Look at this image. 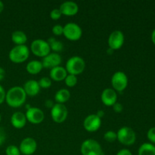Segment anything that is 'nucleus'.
<instances>
[{"label": "nucleus", "mask_w": 155, "mask_h": 155, "mask_svg": "<svg viewBox=\"0 0 155 155\" xmlns=\"http://www.w3.org/2000/svg\"><path fill=\"white\" fill-rule=\"evenodd\" d=\"M37 148L36 140L31 137H27L21 141L19 149L21 154L24 155H32L34 154Z\"/></svg>", "instance_id": "obj_13"}, {"label": "nucleus", "mask_w": 155, "mask_h": 155, "mask_svg": "<svg viewBox=\"0 0 155 155\" xmlns=\"http://www.w3.org/2000/svg\"><path fill=\"white\" fill-rule=\"evenodd\" d=\"M82 155H103L101 145L96 140L88 139L82 143L80 147Z\"/></svg>", "instance_id": "obj_4"}, {"label": "nucleus", "mask_w": 155, "mask_h": 155, "mask_svg": "<svg viewBox=\"0 0 155 155\" xmlns=\"http://www.w3.org/2000/svg\"><path fill=\"white\" fill-rule=\"evenodd\" d=\"M65 84L68 87H74L77 83V76L72 75V74H68L64 80Z\"/></svg>", "instance_id": "obj_25"}, {"label": "nucleus", "mask_w": 155, "mask_h": 155, "mask_svg": "<svg viewBox=\"0 0 155 155\" xmlns=\"http://www.w3.org/2000/svg\"><path fill=\"white\" fill-rule=\"evenodd\" d=\"M86 68V63L84 59L80 56H73L70 58L66 63V69L68 74L72 75H80L84 71Z\"/></svg>", "instance_id": "obj_3"}, {"label": "nucleus", "mask_w": 155, "mask_h": 155, "mask_svg": "<svg viewBox=\"0 0 155 155\" xmlns=\"http://www.w3.org/2000/svg\"><path fill=\"white\" fill-rule=\"evenodd\" d=\"M4 8H5L4 3H3L2 1H0V14L3 12V10H4Z\"/></svg>", "instance_id": "obj_40"}, {"label": "nucleus", "mask_w": 155, "mask_h": 155, "mask_svg": "<svg viewBox=\"0 0 155 155\" xmlns=\"http://www.w3.org/2000/svg\"><path fill=\"white\" fill-rule=\"evenodd\" d=\"M5 90L4 88L0 85V104H2L5 101Z\"/></svg>", "instance_id": "obj_34"}, {"label": "nucleus", "mask_w": 155, "mask_h": 155, "mask_svg": "<svg viewBox=\"0 0 155 155\" xmlns=\"http://www.w3.org/2000/svg\"><path fill=\"white\" fill-rule=\"evenodd\" d=\"M71 98V92L67 89H61L55 93L54 100L58 104H64Z\"/></svg>", "instance_id": "obj_22"}, {"label": "nucleus", "mask_w": 155, "mask_h": 155, "mask_svg": "<svg viewBox=\"0 0 155 155\" xmlns=\"http://www.w3.org/2000/svg\"><path fill=\"white\" fill-rule=\"evenodd\" d=\"M26 118L32 124H39L44 120L45 114L40 108L36 107H30L26 111Z\"/></svg>", "instance_id": "obj_10"}, {"label": "nucleus", "mask_w": 155, "mask_h": 155, "mask_svg": "<svg viewBox=\"0 0 155 155\" xmlns=\"http://www.w3.org/2000/svg\"><path fill=\"white\" fill-rule=\"evenodd\" d=\"M30 50L33 54L39 58L45 57L51 51L50 47L47 41L43 39H35L30 45Z\"/></svg>", "instance_id": "obj_6"}, {"label": "nucleus", "mask_w": 155, "mask_h": 155, "mask_svg": "<svg viewBox=\"0 0 155 155\" xmlns=\"http://www.w3.org/2000/svg\"><path fill=\"white\" fill-rule=\"evenodd\" d=\"M147 138L151 144L155 145V127H151L147 133Z\"/></svg>", "instance_id": "obj_31"}, {"label": "nucleus", "mask_w": 155, "mask_h": 155, "mask_svg": "<svg viewBox=\"0 0 155 155\" xmlns=\"http://www.w3.org/2000/svg\"><path fill=\"white\" fill-rule=\"evenodd\" d=\"M40 88L42 89H48L51 86V80L49 77H43L38 81Z\"/></svg>", "instance_id": "obj_28"}, {"label": "nucleus", "mask_w": 155, "mask_h": 155, "mask_svg": "<svg viewBox=\"0 0 155 155\" xmlns=\"http://www.w3.org/2000/svg\"><path fill=\"white\" fill-rule=\"evenodd\" d=\"M96 115L98 117L101 118H101H102L103 117H104V110H98V112L96 113Z\"/></svg>", "instance_id": "obj_38"}, {"label": "nucleus", "mask_w": 155, "mask_h": 155, "mask_svg": "<svg viewBox=\"0 0 155 155\" xmlns=\"http://www.w3.org/2000/svg\"><path fill=\"white\" fill-rule=\"evenodd\" d=\"M151 41L154 43V45H155V29L152 31V33H151Z\"/></svg>", "instance_id": "obj_39"}, {"label": "nucleus", "mask_w": 155, "mask_h": 155, "mask_svg": "<svg viewBox=\"0 0 155 155\" xmlns=\"http://www.w3.org/2000/svg\"><path fill=\"white\" fill-rule=\"evenodd\" d=\"M26 115L23 112L16 111L11 117V124L15 129H22L27 124Z\"/></svg>", "instance_id": "obj_18"}, {"label": "nucleus", "mask_w": 155, "mask_h": 155, "mask_svg": "<svg viewBox=\"0 0 155 155\" xmlns=\"http://www.w3.org/2000/svg\"><path fill=\"white\" fill-rule=\"evenodd\" d=\"M42 64L43 68L46 69H52L55 67L60 66L62 62L61 56L58 53L50 52L48 55L42 58Z\"/></svg>", "instance_id": "obj_14"}, {"label": "nucleus", "mask_w": 155, "mask_h": 155, "mask_svg": "<svg viewBox=\"0 0 155 155\" xmlns=\"http://www.w3.org/2000/svg\"><path fill=\"white\" fill-rule=\"evenodd\" d=\"M124 35L120 30H114L110 34L107 40L108 46L112 50H118L124 43Z\"/></svg>", "instance_id": "obj_11"}, {"label": "nucleus", "mask_w": 155, "mask_h": 155, "mask_svg": "<svg viewBox=\"0 0 155 155\" xmlns=\"http://www.w3.org/2000/svg\"><path fill=\"white\" fill-rule=\"evenodd\" d=\"M61 16L62 14L59 8H54L53 10L51 11V12H50V18H51V19H52L53 21H57V20L60 19Z\"/></svg>", "instance_id": "obj_29"}, {"label": "nucleus", "mask_w": 155, "mask_h": 155, "mask_svg": "<svg viewBox=\"0 0 155 155\" xmlns=\"http://www.w3.org/2000/svg\"><path fill=\"white\" fill-rule=\"evenodd\" d=\"M112 107H113V110H114L116 113H121V112L123 111V109H124L123 104H121V103L117 102V101Z\"/></svg>", "instance_id": "obj_33"}, {"label": "nucleus", "mask_w": 155, "mask_h": 155, "mask_svg": "<svg viewBox=\"0 0 155 155\" xmlns=\"http://www.w3.org/2000/svg\"><path fill=\"white\" fill-rule=\"evenodd\" d=\"M116 155H133L131 151L129 149H127V148H124V149H121L117 153Z\"/></svg>", "instance_id": "obj_35"}, {"label": "nucleus", "mask_w": 155, "mask_h": 155, "mask_svg": "<svg viewBox=\"0 0 155 155\" xmlns=\"http://www.w3.org/2000/svg\"><path fill=\"white\" fill-rule=\"evenodd\" d=\"M138 155H155V145L148 142L143 143L139 147Z\"/></svg>", "instance_id": "obj_23"}, {"label": "nucleus", "mask_w": 155, "mask_h": 155, "mask_svg": "<svg viewBox=\"0 0 155 155\" xmlns=\"http://www.w3.org/2000/svg\"><path fill=\"white\" fill-rule=\"evenodd\" d=\"M83 31L80 26L74 22H70L64 26L63 35L71 41H77L81 38Z\"/></svg>", "instance_id": "obj_7"}, {"label": "nucleus", "mask_w": 155, "mask_h": 155, "mask_svg": "<svg viewBox=\"0 0 155 155\" xmlns=\"http://www.w3.org/2000/svg\"><path fill=\"white\" fill-rule=\"evenodd\" d=\"M5 154L6 155H21V151L16 145H11L6 148Z\"/></svg>", "instance_id": "obj_27"}, {"label": "nucleus", "mask_w": 155, "mask_h": 155, "mask_svg": "<svg viewBox=\"0 0 155 155\" xmlns=\"http://www.w3.org/2000/svg\"><path fill=\"white\" fill-rule=\"evenodd\" d=\"M6 140V133L5 130L0 127V146L5 143Z\"/></svg>", "instance_id": "obj_32"}, {"label": "nucleus", "mask_w": 155, "mask_h": 155, "mask_svg": "<svg viewBox=\"0 0 155 155\" xmlns=\"http://www.w3.org/2000/svg\"><path fill=\"white\" fill-rule=\"evenodd\" d=\"M101 125V118L96 114H89L85 118L83 121V127L89 133H94L99 130Z\"/></svg>", "instance_id": "obj_12"}, {"label": "nucleus", "mask_w": 155, "mask_h": 155, "mask_svg": "<svg viewBox=\"0 0 155 155\" xmlns=\"http://www.w3.org/2000/svg\"><path fill=\"white\" fill-rule=\"evenodd\" d=\"M5 77V71L0 67V82L2 81Z\"/></svg>", "instance_id": "obj_37"}, {"label": "nucleus", "mask_w": 155, "mask_h": 155, "mask_svg": "<svg viewBox=\"0 0 155 155\" xmlns=\"http://www.w3.org/2000/svg\"><path fill=\"white\" fill-rule=\"evenodd\" d=\"M12 40L16 45H25L27 41V36L21 30H15L12 34Z\"/></svg>", "instance_id": "obj_21"}, {"label": "nucleus", "mask_w": 155, "mask_h": 155, "mask_svg": "<svg viewBox=\"0 0 155 155\" xmlns=\"http://www.w3.org/2000/svg\"><path fill=\"white\" fill-rule=\"evenodd\" d=\"M128 85V77L123 71H117L111 77V86L113 89L117 92H123Z\"/></svg>", "instance_id": "obj_8"}, {"label": "nucleus", "mask_w": 155, "mask_h": 155, "mask_svg": "<svg viewBox=\"0 0 155 155\" xmlns=\"http://www.w3.org/2000/svg\"><path fill=\"white\" fill-rule=\"evenodd\" d=\"M101 100L103 104L107 107H112L117 100V94L114 89L107 88L101 92Z\"/></svg>", "instance_id": "obj_15"}, {"label": "nucleus", "mask_w": 155, "mask_h": 155, "mask_svg": "<svg viewBox=\"0 0 155 155\" xmlns=\"http://www.w3.org/2000/svg\"><path fill=\"white\" fill-rule=\"evenodd\" d=\"M1 119H2V117H1V114H0V122H1Z\"/></svg>", "instance_id": "obj_42"}, {"label": "nucleus", "mask_w": 155, "mask_h": 155, "mask_svg": "<svg viewBox=\"0 0 155 155\" xmlns=\"http://www.w3.org/2000/svg\"><path fill=\"white\" fill-rule=\"evenodd\" d=\"M48 45L50 47V49L52 50L53 52L54 53H58L63 50L64 48V45L62 43V42L56 39L54 37H50L48 38V40H47Z\"/></svg>", "instance_id": "obj_24"}, {"label": "nucleus", "mask_w": 155, "mask_h": 155, "mask_svg": "<svg viewBox=\"0 0 155 155\" xmlns=\"http://www.w3.org/2000/svg\"><path fill=\"white\" fill-rule=\"evenodd\" d=\"M51 31H52V33L54 36H61V35H63L64 27L60 25V24H57V25H54L52 27Z\"/></svg>", "instance_id": "obj_30"}, {"label": "nucleus", "mask_w": 155, "mask_h": 155, "mask_svg": "<svg viewBox=\"0 0 155 155\" xmlns=\"http://www.w3.org/2000/svg\"><path fill=\"white\" fill-rule=\"evenodd\" d=\"M27 96L23 87L14 86L6 92L5 101L8 106L17 108L21 107L25 103Z\"/></svg>", "instance_id": "obj_1"}, {"label": "nucleus", "mask_w": 155, "mask_h": 155, "mask_svg": "<svg viewBox=\"0 0 155 155\" xmlns=\"http://www.w3.org/2000/svg\"><path fill=\"white\" fill-rule=\"evenodd\" d=\"M104 139L106 142H114L116 140H117V133L112 130H109L104 133Z\"/></svg>", "instance_id": "obj_26"}, {"label": "nucleus", "mask_w": 155, "mask_h": 155, "mask_svg": "<svg viewBox=\"0 0 155 155\" xmlns=\"http://www.w3.org/2000/svg\"><path fill=\"white\" fill-rule=\"evenodd\" d=\"M68 108L64 104L56 103L51 109V119L56 124H62L64 122L68 117Z\"/></svg>", "instance_id": "obj_9"}, {"label": "nucleus", "mask_w": 155, "mask_h": 155, "mask_svg": "<svg viewBox=\"0 0 155 155\" xmlns=\"http://www.w3.org/2000/svg\"><path fill=\"white\" fill-rule=\"evenodd\" d=\"M54 102H53L52 100L51 99H47L46 101H45V106L47 107V108L51 109L54 106Z\"/></svg>", "instance_id": "obj_36"}, {"label": "nucleus", "mask_w": 155, "mask_h": 155, "mask_svg": "<svg viewBox=\"0 0 155 155\" xmlns=\"http://www.w3.org/2000/svg\"><path fill=\"white\" fill-rule=\"evenodd\" d=\"M30 56V50L26 45H15L9 51L8 58L15 64H21L26 61Z\"/></svg>", "instance_id": "obj_2"}, {"label": "nucleus", "mask_w": 155, "mask_h": 155, "mask_svg": "<svg viewBox=\"0 0 155 155\" xmlns=\"http://www.w3.org/2000/svg\"><path fill=\"white\" fill-rule=\"evenodd\" d=\"M117 140L120 143L126 146H130L136 140V134L134 130L129 127H123L117 133Z\"/></svg>", "instance_id": "obj_5"}, {"label": "nucleus", "mask_w": 155, "mask_h": 155, "mask_svg": "<svg viewBox=\"0 0 155 155\" xmlns=\"http://www.w3.org/2000/svg\"><path fill=\"white\" fill-rule=\"evenodd\" d=\"M43 69L42 62L37 60H32L27 63L26 66V70L27 73L32 75H36L40 73V71Z\"/></svg>", "instance_id": "obj_20"}, {"label": "nucleus", "mask_w": 155, "mask_h": 155, "mask_svg": "<svg viewBox=\"0 0 155 155\" xmlns=\"http://www.w3.org/2000/svg\"><path fill=\"white\" fill-rule=\"evenodd\" d=\"M23 89H24L26 95L30 97H33L39 94V91H40V86L38 83V81L34 80H30L24 83Z\"/></svg>", "instance_id": "obj_17"}, {"label": "nucleus", "mask_w": 155, "mask_h": 155, "mask_svg": "<svg viewBox=\"0 0 155 155\" xmlns=\"http://www.w3.org/2000/svg\"><path fill=\"white\" fill-rule=\"evenodd\" d=\"M107 54H111L112 53L114 52V50H112V49H110V48H108V49L107 50Z\"/></svg>", "instance_id": "obj_41"}, {"label": "nucleus", "mask_w": 155, "mask_h": 155, "mask_svg": "<svg viewBox=\"0 0 155 155\" xmlns=\"http://www.w3.org/2000/svg\"><path fill=\"white\" fill-rule=\"evenodd\" d=\"M68 74L65 68H63L61 66H58L52 68L50 71V79L51 80H54V81L61 82L65 80Z\"/></svg>", "instance_id": "obj_19"}, {"label": "nucleus", "mask_w": 155, "mask_h": 155, "mask_svg": "<svg viewBox=\"0 0 155 155\" xmlns=\"http://www.w3.org/2000/svg\"><path fill=\"white\" fill-rule=\"evenodd\" d=\"M61 12L62 15L65 16H74L79 12V6L76 2L72 1H66L60 5Z\"/></svg>", "instance_id": "obj_16"}]
</instances>
